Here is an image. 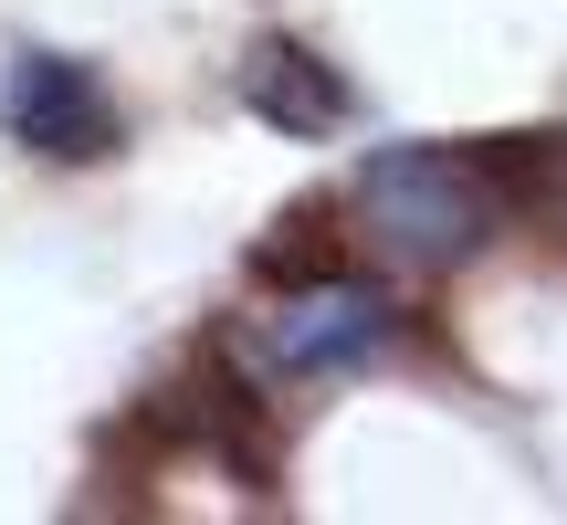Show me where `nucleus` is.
Wrapping results in <instances>:
<instances>
[{
  "instance_id": "7ed1b4c3",
  "label": "nucleus",
  "mask_w": 567,
  "mask_h": 525,
  "mask_svg": "<svg viewBox=\"0 0 567 525\" xmlns=\"http://www.w3.org/2000/svg\"><path fill=\"white\" fill-rule=\"evenodd\" d=\"M0 116H11L21 147L74 158V168L116 147V95H105L95 63H74V53H21V63H11V95H0Z\"/></svg>"
},
{
  "instance_id": "39448f33",
  "label": "nucleus",
  "mask_w": 567,
  "mask_h": 525,
  "mask_svg": "<svg viewBox=\"0 0 567 525\" xmlns=\"http://www.w3.org/2000/svg\"><path fill=\"white\" fill-rule=\"evenodd\" d=\"M547 200L567 210V137H557V158H547Z\"/></svg>"
},
{
  "instance_id": "20e7f679",
  "label": "nucleus",
  "mask_w": 567,
  "mask_h": 525,
  "mask_svg": "<svg viewBox=\"0 0 567 525\" xmlns=\"http://www.w3.org/2000/svg\"><path fill=\"white\" fill-rule=\"evenodd\" d=\"M243 105L284 137H326V126H347V84L326 74L316 53H295V42H264V53L243 63Z\"/></svg>"
},
{
  "instance_id": "f03ea898",
  "label": "nucleus",
  "mask_w": 567,
  "mask_h": 525,
  "mask_svg": "<svg viewBox=\"0 0 567 525\" xmlns=\"http://www.w3.org/2000/svg\"><path fill=\"white\" fill-rule=\"evenodd\" d=\"M389 295L379 284H305V295H284L252 316V358L274 368V379H337V368H358V358H379L389 347Z\"/></svg>"
},
{
  "instance_id": "f257e3e1",
  "label": "nucleus",
  "mask_w": 567,
  "mask_h": 525,
  "mask_svg": "<svg viewBox=\"0 0 567 525\" xmlns=\"http://www.w3.org/2000/svg\"><path fill=\"white\" fill-rule=\"evenodd\" d=\"M358 222H368V243H379V262H400V274H452L463 253L494 243L505 179L452 158V147H379V158L358 168Z\"/></svg>"
}]
</instances>
